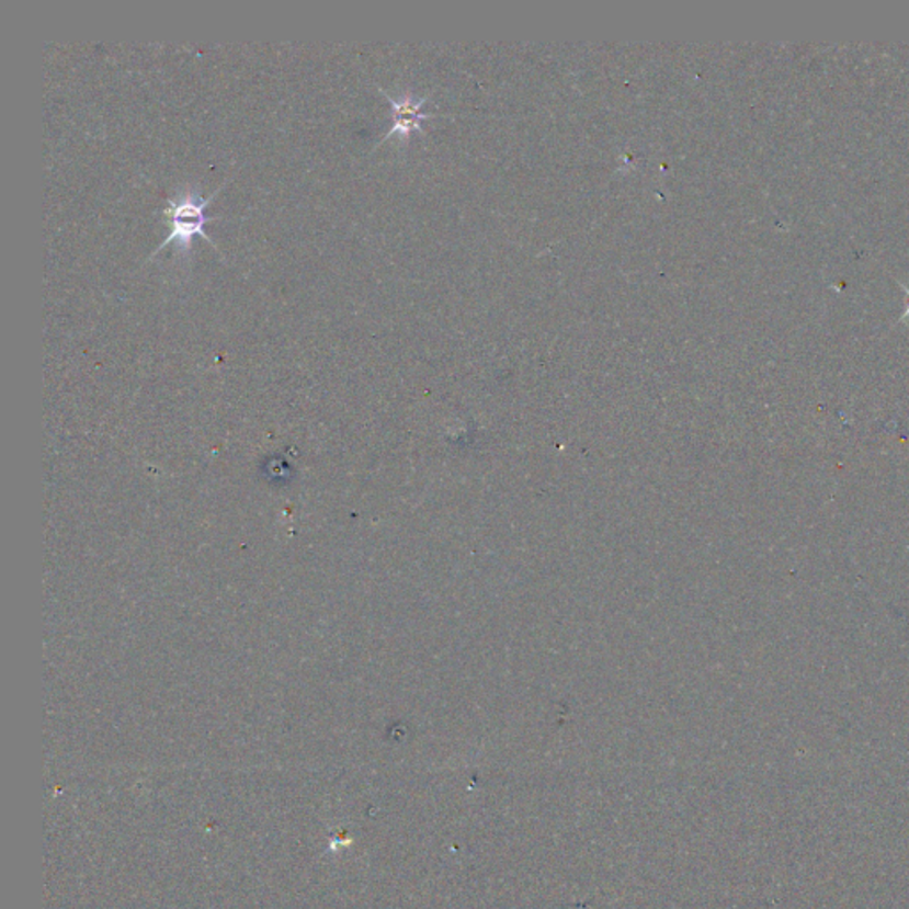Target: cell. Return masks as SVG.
I'll list each match as a JSON object with an SVG mask.
<instances>
[{"label":"cell","instance_id":"cell-3","mask_svg":"<svg viewBox=\"0 0 909 909\" xmlns=\"http://www.w3.org/2000/svg\"><path fill=\"white\" fill-rule=\"evenodd\" d=\"M900 286H902V289L906 292L905 313H902V318H900V320L909 326V286L905 285V283H900Z\"/></svg>","mask_w":909,"mask_h":909},{"label":"cell","instance_id":"cell-1","mask_svg":"<svg viewBox=\"0 0 909 909\" xmlns=\"http://www.w3.org/2000/svg\"><path fill=\"white\" fill-rule=\"evenodd\" d=\"M223 188L225 185H220L217 191L212 192L211 197H201L196 192H185L180 197L168 200V206H166L163 215L168 220L169 235L159 248L155 249L154 257L169 243H178L180 251H191L192 238L196 235L205 238L206 242L217 249L214 240L205 231L206 223H214L215 220L214 217L206 215V206L211 205L212 200L217 196V192Z\"/></svg>","mask_w":909,"mask_h":909},{"label":"cell","instance_id":"cell-2","mask_svg":"<svg viewBox=\"0 0 909 909\" xmlns=\"http://www.w3.org/2000/svg\"><path fill=\"white\" fill-rule=\"evenodd\" d=\"M387 99H389L393 105V128L387 132L384 139L393 136V134L409 136L412 130H416L420 126V122L424 117L423 114H420L423 100L421 102H414L411 96H404V99H391V96H387Z\"/></svg>","mask_w":909,"mask_h":909}]
</instances>
